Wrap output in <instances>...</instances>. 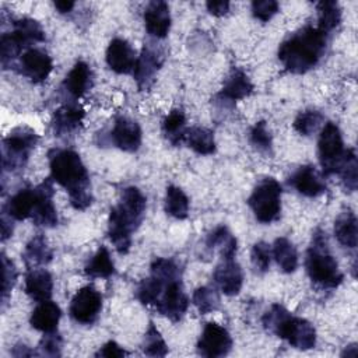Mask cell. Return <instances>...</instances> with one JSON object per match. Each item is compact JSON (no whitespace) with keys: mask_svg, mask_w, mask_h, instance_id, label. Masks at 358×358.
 <instances>
[{"mask_svg":"<svg viewBox=\"0 0 358 358\" xmlns=\"http://www.w3.org/2000/svg\"><path fill=\"white\" fill-rule=\"evenodd\" d=\"M306 273L312 282L320 288L333 289L343 282V273L329 249L326 234L322 229H316L310 246L306 253Z\"/></svg>","mask_w":358,"mask_h":358,"instance_id":"cell-4","label":"cell"},{"mask_svg":"<svg viewBox=\"0 0 358 358\" xmlns=\"http://www.w3.org/2000/svg\"><path fill=\"white\" fill-rule=\"evenodd\" d=\"M253 91V84L250 83L246 73L238 67H234L224 81V87L217 94V98L225 102H234L249 96Z\"/></svg>","mask_w":358,"mask_h":358,"instance_id":"cell-19","label":"cell"},{"mask_svg":"<svg viewBox=\"0 0 358 358\" xmlns=\"http://www.w3.org/2000/svg\"><path fill=\"white\" fill-rule=\"evenodd\" d=\"M60 316H62V310L59 305L48 299L43 302H39V305L32 310L29 323L35 330H39L42 333L56 331Z\"/></svg>","mask_w":358,"mask_h":358,"instance_id":"cell-23","label":"cell"},{"mask_svg":"<svg viewBox=\"0 0 358 358\" xmlns=\"http://www.w3.org/2000/svg\"><path fill=\"white\" fill-rule=\"evenodd\" d=\"M74 1H71V0H57V1H55V7L59 10V13H62V14H64V13H69V11H71L73 10V7H74Z\"/></svg>","mask_w":358,"mask_h":358,"instance_id":"cell-49","label":"cell"},{"mask_svg":"<svg viewBox=\"0 0 358 358\" xmlns=\"http://www.w3.org/2000/svg\"><path fill=\"white\" fill-rule=\"evenodd\" d=\"M278 13V3L275 0H256L252 3V14L255 18L267 22Z\"/></svg>","mask_w":358,"mask_h":358,"instance_id":"cell-45","label":"cell"},{"mask_svg":"<svg viewBox=\"0 0 358 358\" xmlns=\"http://www.w3.org/2000/svg\"><path fill=\"white\" fill-rule=\"evenodd\" d=\"M250 143L260 151V152H270L273 147V138L270 131L267 130L266 122L259 120L250 130Z\"/></svg>","mask_w":358,"mask_h":358,"instance_id":"cell-40","label":"cell"},{"mask_svg":"<svg viewBox=\"0 0 358 358\" xmlns=\"http://www.w3.org/2000/svg\"><path fill=\"white\" fill-rule=\"evenodd\" d=\"M165 211L176 220H185L189 215V199L180 187L173 185L166 187Z\"/></svg>","mask_w":358,"mask_h":358,"instance_id":"cell-35","label":"cell"},{"mask_svg":"<svg viewBox=\"0 0 358 358\" xmlns=\"http://www.w3.org/2000/svg\"><path fill=\"white\" fill-rule=\"evenodd\" d=\"M232 348V337L228 330L215 322L206 323L197 341V352L201 357L218 358L229 354Z\"/></svg>","mask_w":358,"mask_h":358,"instance_id":"cell-10","label":"cell"},{"mask_svg":"<svg viewBox=\"0 0 358 358\" xmlns=\"http://www.w3.org/2000/svg\"><path fill=\"white\" fill-rule=\"evenodd\" d=\"M91 80L92 74L90 66L85 62L78 60L67 73L63 87L73 98L78 99L91 88Z\"/></svg>","mask_w":358,"mask_h":358,"instance_id":"cell-24","label":"cell"},{"mask_svg":"<svg viewBox=\"0 0 358 358\" xmlns=\"http://www.w3.org/2000/svg\"><path fill=\"white\" fill-rule=\"evenodd\" d=\"M164 55L152 45H144L141 55L136 60L133 70L134 80L140 90H148L155 80V76L162 64Z\"/></svg>","mask_w":358,"mask_h":358,"instance_id":"cell-12","label":"cell"},{"mask_svg":"<svg viewBox=\"0 0 358 358\" xmlns=\"http://www.w3.org/2000/svg\"><path fill=\"white\" fill-rule=\"evenodd\" d=\"M22 257L27 267L32 270L48 264L53 257V252L49 248L46 238L42 234H38L27 243Z\"/></svg>","mask_w":358,"mask_h":358,"instance_id":"cell-27","label":"cell"},{"mask_svg":"<svg viewBox=\"0 0 358 358\" xmlns=\"http://www.w3.org/2000/svg\"><path fill=\"white\" fill-rule=\"evenodd\" d=\"M154 308L158 313L172 322H179L182 319L189 308V298L185 292L182 277H175L165 282Z\"/></svg>","mask_w":358,"mask_h":358,"instance_id":"cell-8","label":"cell"},{"mask_svg":"<svg viewBox=\"0 0 358 358\" xmlns=\"http://www.w3.org/2000/svg\"><path fill=\"white\" fill-rule=\"evenodd\" d=\"M324 122V116L315 109H308L301 113L294 120V129L302 136L313 134Z\"/></svg>","mask_w":358,"mask_h":358,"instance_id":"cell-39","label":"cell"},{"mask_svg":"<svg viewBox=\"0 0 358 358\" xmlns=\"http://www.w3.org/2000/svg\"><path fill=\"white\" fill-rule=\"evenodd\" d=\"M21 67L24 76H27L32 83H42L49 77L53 63L46 52L31 48L21 56Z\"/></svg>","mask_w":358,"mask_h":358,"instance_id":"cell-17","label":"cell"},{"mask_svg":"<svg viewBox=\"0 0 358 358\" xmlns=\"http://www.w3.org/2000/svg\"><path fill=\"white\" fill-rule=\"evenodd\" d=\"M38 140V134L28 126L13 129L3 140V169L17 171L24 168L29 152L35 148Z\"/></svg>","mask_w":358,"mask_h":358,"instance_id":"cell-6","label":"cell"},{"mask_svg":"<svg viewBox=\"0 0 358 358\" xmlns=\"http://www.w3.org/2000/svg\"><path fill=\"white\" fill-rule=\"evenodd\" d=\"M36 190V201L32 211V221L38 227L53 228L57 225V211L53 204V186L52 180L46 179L39 186L35 187Z\"/></svg>","mask_w":358,"mask_h":358,"instance_id":"cell-13","label":"cell"},{"mask_svg":"<svg viewBox=\"0 0 358 358\" xmlns=\"http://www.w3.org/2000/svg\"><path fill=\"white\" fill-rule=\"evenodd\" d=\"M84 273L90 278H108L115 274V264L105 246H99L96 253L85 264Z\"/></svg>","mask_w":358,"mask_h":358,"instance_id":"cell-32","label":"cell"},{"mask_svg":"<svg viewBox=\"0 0 358 358\" xmlns=\"http://www.w3.org/2000/svg\"><path fill=\"white\" fill-rule=\"evenodd\" d=\"M248 204L259 222L277 221L281 213V185L274 178H264L253 189Z\"/></svg>","mask_w":358,"mask_h":358,"instance_id":"cell-5","label":"cell"},{"mask_svg":"<svg viewBox=\"0 0 358 358\" xmlns=\"http://www.w3.org/2000/svg\"><path fill=\"white\" fill-rule=\"evenodd\" d=\"M136 55L131 45L122 38H115L110 41L106 49V63L110 70L117 74L133 73L136 66Z\"/></svg>","mask_w":358,"mask_h":358,"instance_id":"cell-15","label":"cell"},{"mask_svg":"<svg viewBox=\"0 0 358 358\" xmlns=\"http://www.w3.org/2000/svg\"><path fill=\"white\" fill-rule=\"evenodd\" d=\"M84 119V110L76 103H66L60 106L52 119L53 131L56 136H67L77 131Z\"/></svg>","mask_w":358,"mask_h":358,"instance_id":"cell-21","label":"cell"},{"mask_svg":"<svg viewBox=\"0 0 358 358\" xmlns=\"http://www.w3.org/2000/svg\"><path fill=\"white\" fill-rule=\"evenodd\" d=\"M144 24L147 32L151 36L157 39L165 38L171 29V14L168 3L162 0L148 3L144 10Z\"/></svg>","mask_w":358,"mask_h":358,"instance_id":"cell-16","label":"cell"},{"mask_svg":"<svg viewBox=\"0 0 358 358\" xmlns=\"http://www.w3.org/2000/svg\"><path fill=\"white\" fill-rule=\"evenodd\" d=\"M319 161L323 168V175L337 173V169L345 155L343 136L338 126L333 122H327L319 136L317 141Z\"/></svg>","mask_w":358,"mask_h":358,"instance_id":"cell-7","label":"cell"},{"mask_svg":"<svg viewBox=\"0 0 358 358\" xmlns=\"http://www.w3.org/2000/svg\"><path fill=\"white\" fill-rule=\"evenodd\" d=\"M36 201V190L34 189H21L14 196L10 197L6 210L10 218L22 221L31 218Z\"/></svg>","mask_w":358,"mask_h":358,"instance_id":"cell-26","label":"cell"},{"mask_svg":"<svg viewBox=\"0 0 358 358\" xmlns=\"http://www.w3.org/2000/svg\"><path fill=\"white\" fill-rule=\"evenodd\" d=\"M357 344H350L344 348V351L341 352V357H357Z\"/></svg>","mask_w":358,"mask_h":358,"instance_id":"cell-51","label":"cell"},{"mask_svg":"<svg viewBox=\"0 0 358 358\" xmlns=\"http://www.w3.org/2000/svg\"><path fill=\"white\" fill-rule=\"evenodd\" d=\"M11 354L14 355V357H32V355H36V352H34V351H31L27 345H24V344H17L14 348H13V351H11Z\"/></svg>","mask_w":358,"mask_h":358,"instance_id":"cell-48","label":"cell"},{"mask_svg":"<svg viewBox=\"0 0 358 358\" xmlns=\"http://www.w3.org/2000/svg\"><path fill=\"white\" fill-rule=\"evenodd\" d=\"M10 222L6 220V217H1V241H6L13 234V225H8Z\"/></svg>","mask_w":358,"mask_h":358,"instance_id":"cell-50","label":"cell"},{"mask_svg":"<svg viewBox=\"0 0 358 358\" xmlns=\"http://www.w3.org/2000/svg\"><path fill=\"white\" fill-rule=\"evenodd\" d=\"M52 180L69 193L70 204L76 210H85L92 203L91 182L85 165L73 150L53 148L48 154Z\"/></svg>","mask_w":358,"mask_h":358,"instance_id":"cell-1","label":"cell"},{"mask_svg":"<svg viewBox=\"0 0 358 358\" xmlns=\"http://www.w3.org/2000/svg\"><path fill=\"white\" fill-rule=\"evenodd\" d=\"M53 278L45 268H32L25 277V292L35 302L50 299Z\"/></svg>","mask_w":358,"mask_h":358,"instance_id":"cell-22","label":"cell"},{"mask_svg":"<svg viewBox=\"0 0 358 358\" xmlns=\"http://www.w3.org/2000/svg\"><path fill=\"white\" fill-rule=\"evenodd\" d=\"M327 35L317 27L306 25L278 48V59L294 74H303L313 69L324 56Z\"/></svg>","mask_w":358,"mask_h":358,"instance_id":"cell-2","label":"cell"},{"mask_svg":"<svg viewBox=\"0 0 358 358\" xmlns=\"http://www.w3.org/2000/svg\"><path fill=\"white\" fill-rule=\"evenodd\" d=\"M271 252L266 242H257L252 248V263L259 273H266L270 267Z\"/></svg>","mask_w":358,"mask_h":358,"instance_id":"cell-43","label":"cell"},{"mask_svg":"<svg viewBox=\"0 0 358 358\" xmlns=\"http://www.w3.org/2000/svg\"><path fill=\"white\" fill-rule=\"evenodd\" d=\"M143 352L148 357H165L168 354V347L161 333L152 322H150L148 329L143 340Z\"/></svg>","mask_w":358,"mask_h":358,"instance_id":"cell-37","label":"cell"},{"mask_svg":"<svg viewBox=\"0 0 358 358\" xmlns=\"http://www.w3.org/2000/svg\"><path fill=\"white\" fill-rule=\"evenodd\" d=\"M317 7V28L329 35L341 21V8L334 0H323L316 4Z\"/></svg>","mask_w":358,"mask_h":358,"instance_id":"cell-33","label":"cell"},{"mask_svg":"<svg viewBox=\"0 0 358 358\" xmlns=\"http://www.w3.org/2000/svg\"><path fill=\"white\" fill-rule=\"evenodd\" d=\"M289 185L306 197H317L326 192V185L312 165L299 166L289 178Z\"/></svg>","mask_w":358,"mask_h":358,"instance_id":"cell-20","label":"cell"},{"mask_svg":"<svg viewBox=\"0 0 358 358\" xmlns=\"http://www.w3.org/2000/svg\"><path fill=\"white\" fill-rule=\"evenodd\" d=\"M145 197L140 189L129 186L123 190L120 201L110 210L131 229L136 231L143 222L145 214Z\"/></svg>","mask_w":358,"mask_h":358,"instance_id":"cell-11","label":"cell"},{"mask_svg":"<svg viewBox=\"0 0 358 358\" xmlns=\"http://www.w3.org/2000/svg\"><path fill=\"white\" fill-rule=\"evenodd\" d=\"M334 236L344 248L355 249L358 243V224L355 214L347 208L334 221Z\"/></svg>","mask_w":358,"mask_h":358,"instance_id":"cell-25","label":"cell"},{"mask_svg":"<svg viewBox=\"0 0 358 358\" xmlns=\"http://www.w3.org/2000/svg\"><path fill=\"white\" fill-rule=\"evenodd\" d=\"M206 7L208 10L210 14L215 15V17H221L224 14L228 13L229 10V1H224V0H217V1H207Z\"/></svg>","mask_w":358,"mask_h":358,"instance_id":"cell-47","label":"cell"},{"mask_svg":"<svg viewBox=\"0 0 358 358\" xmlns=\"http://www.w3.org/2000/svg\"><path fill=\"white\" fill-rule=\"evenodd\" d=\"M214 281L225 295L239 294L243 284V273L234 259H222L214 270Z\"/></svg>","mask_w":358,"mask_h":358,"instance_id":"cell-18","label":"cell"},{"mask_svg":"<svg viewBox=\"0 0 358 358\" xmlns=\"http://www.w3.org/2000/svg\"><path fill=\"white\" fill-rule=\"evenodd\" d=\"M192 302L201 315H207L220 308V295L214 288L199 287L193 292Z\"/></svg>","mask_w":358,"mask_h":358,"instance_id":"cell-38","label":"cell"},{"mask_svg":"<svg viewBox=\"0 0 358 358\" xmlns=\"http://www.w3.org/2000/svg\"><path fill=\"white\" fill-rule=\"evenodd\" d=\"M273 256L284 273H294L298 267V253L292 242L284 236L277 238L273 245Z\"/></svg>","mask_w":358,"mask_h":358,"instance_id":"cell-30","label":"cell"},{"mask_svg":"<svg viewBox=\"0 0 358 358\" xmlns=\"http://www.w3.org/2000/svg\"><path fill=\"white\" fill-rule=\"evenodd\" d=\"M162 131L171 144L182 143L186 131L185 113L180 109H172L162 120Z\"/></svg>","mask_w":358,"mask_h":358,"instance_id":"cell-34","label":"cell"},{"mask_svg":"<svg viewBox=\"0 0 358 358\" xmlns=\"http://www.w3.org/2000/svg\"><path fill=\"white\" fill-rule=\"evenodd\" d=\"M14 29L11 34L14 38L24 46H29L32 42H43L45 41V31L42 29L41 24L32 18H18L13 22Z\"/></svg>","mask_w":358,"mask_h":358,"instance_id":"cell-29","label":"cell"},{"mask_svg":"<svg viewBox=\"0 0 358 358\" xmlns=\"http://www.w3.org/2000/svg\"><path fill=\"white\" fill-rule=\"evenodd\" d=\"M102 309V295L92 287L80 288L70 302V316L81 324H92Z\"/></svg>","mask_w":358,"mask_h":358,"instance_id":"cell-9","label":"cell"},{"mask_svg":"<svg viewBox=\"0 0 358 358\" xmlns=\"http://www.w3.org/2000/svg\"><path fill=\"white\" fill-rule=\"evenodd\" d=\"M38 355L60 357L62 355V337L56 331L45 333L38 345Z\"/></svg>","mask_w":358,"mask_h":358,"instance_id":"cell-44","label":"cell"},{"mask_svg":"<svg viewBox=\"0 0 358 358\" xmlns=\"http://www.w3.org/2000/svg\"><path fill=\"white\" fill-rule=\"evenodd\" d=\"M266 330L285 340L296 350H312L316 345V330L303 317L292 316L284 306L274 303L262 319Z\"/></svg>","mask_w":358,"mask_h":358,"instance_id":"cell-3","label":"cell"},{"mask_svg":"<svg viewBox=\"0 0 358 358\" xmlns=\"http://www.w3.org/2000/svg\"><path fill=\"white\" fill-rule=\"evenodd\" d=\"M1 267H3V282H1V302L7 303V299L11 294V289L17 281V268L14 263L1 253Z\"/></svg>","mask_w":358,"mask_h":358,"instance_id":"cell-41","label":"cell"},{"mask_svg":"<svg viewBox=\"0 0 358 358\" xmlns=\"http://www.w3.org/2000/svg\"><path fill=\"white\" fill-rule=\"evenodd\" d=\"M183 141L194 152L200 155H210L215 152V140L214 133L206 127H190L186 129Z\"/></svg>","mask_w":358,"mask_h":358,"instance_id":"cell-28","label":"cell"},{"mask_svg":"<svg viewBox=\"0 0 358 358\" xmlns=\"http://www.w3.org/2000/svg\"><path fill=\"white\" fill-rule=\"evenodd\" d=\"M210 249H218L222 259H234L236 253V238L225 225L217 227L206 241Z\"/></svg>","mask_w":358,"mask_h":358,"instance_id":"cell-31","label":"cell"},{"mask_svg":"<svg viewBox=\"0 0 358 358\" xmlns=\"http://www.w3.org/2000/svg\"><path fill=\"white\" fill-rule=\"evenodd\" d=\"M0 49H1V64L6 69L8 63H11L24 49V46L14 38L11 32H6L0 38Z\"/></svg>","mask_w":358,"mask_h":358,"instance_id":"cell-42","label":"cell"},{"mask_svg":"<svg viewBox=\"0 0 358 358\" xmlns=\"http://www.w3.org/2000/svg\"><path fill=\"white\" fill-rule=\"evenodd\" d=\"M129 355V352L122 348L116 341H108L106 344H103L96 352L95 357H105V358H120V357H126Z\"/></svg>","mask_w":358,"mask_h":358,"instance_id":"cell-46","label":"cell"},{"mask_svg":"<svg viewBox=\"0 0 358 358\" xmlns=\"http://www.w3.org/2000/svg\"><path fill=\"white\" fill-rule=\"evenodd\" d=\"M337 173L340 175L344 187L348 192H354L357 189L358 183V161L354 148H347L345 155L337 169Z\"/></svg>","mask_w":358,"mask_h":358,"instance_id":"cell-36","label":"cell"},{"mask_svg":"<svg viewBox=\"0 0 358 358\" xmlns=\"http://www.w3.org/2000/svg\"><path fill=\"white\" fill-rule=\"evenodd\" d=\"M141 129L136 120L126 116H119L115 120L110 138L122 151L136 152L141 145Z\"/></svg>","mask_w":358,"mask_h":358,"instance_id":"cell-14","label":"cell"}]
</instances>
